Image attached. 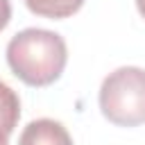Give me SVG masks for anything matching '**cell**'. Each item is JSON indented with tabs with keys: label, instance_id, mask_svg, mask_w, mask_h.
Listing matches in <instances>:
<instances>
[{
	"label": "cell",
	"instance_id": "6da1fadb",
	"mask_svg": "<svg viewBox=\"0 0 145 145\" xmlns=\"http://www.w3.org/2000/svg\"><path fill=\"white\" fill-rule=\"evenodd\" d=\"M68 48L61 34L27 27L7 43V63L11 72L27 86H50L66 68Z\"/></svg>",
	"mask_w": 145,
	"mask_h": 145
},
{
	"label": "cell",
	"instance_id": "7a4b0ae2",
	"mask_svg": "<svg viewBox=\"0 0 145 145\" xmlns=\"http://www.w3.org/2000/svg\"><path fill=\"white\" fill-rule=\"evenodd\" d=\"M102 116L120 127L145 122V68L120 66L109 72L100 86Z\"/></svg>",
	"mask_w": 145,
	"mask_h": 145
},
{
	"label": "cell",
	"instance_id": "3957f363",
	"mask_svg": "<svg viewBox=\"0 0 145 145\" xmlns=\"http://www.w3.org/2000/svg\"><path fill=\"white\" fill-rule=\"evenodd\" d=\"M18 145H72V138L59 120L39 118L23 127Z\"/></svg>",
	"mask_w": 145,
	"mask_h": 145
},
{
	"label": "cell",
	"instance_id": "277c9868",
	"mask_svg": "<svg viewBox=\"0 0 145 145\" xmlns=\"http://www.w3.org/2000/svg\"><path fill=\"white\" fill-rule=\"evenodd\" d=\"M20 118V100L18 93L0 82V145H9V136L16 129Z\"/></svg>",
	"mask_w": 145,
	"mask_h": 145
},
{
	"label": "cell",
	"instance_id": "5b68a950",
	"mask_svg": "<svg viewBox=\"0 0 145 145\" xmlns=\"http://www.w3.org/2000/svg\"><path fill=\"white\" fill-rule=\"evenodd\" d=\"M27 9L43 18H68L82 9L84 0H25Z\"/></svg>",
	"mask_w": 145,
	"mask_h": 145
},
{
	"label": "cell",
	"instance_id": "8992f818",
	"mask_svg": "<svg viewBox=\"0 0 145 145\" xmlns=\"http://www.w3.org/2000/svg\"><path fill=\"white\" fill-rule=\"evenodd\" d=\"M9 18H11V2L9 0H0V32L7 27Z\"/></svg>",
	"mask_w": 145,
	"mask_h": 145
},
{
	"label": "cell",
	"instance_id": "52a82bcc",
	"mask_svg": "<svg viewBox=\"0 0 145 145\" xmlns=\"http://www.w3.org/2000/svg\"><path fill=\"white\" fill-rule=\"evenodd\" d=\"M136 7H138V11H140V16L145 18V0H136Z\"/></svg>",
	"mask_w": 145,
	"mask_h": 145
}]
</instances>
